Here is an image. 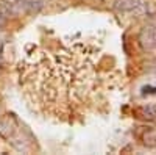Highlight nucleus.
Here are the masks:
<instances>
[{"label":"nucleus","mask_w":156,"mask_h":155,"mask_svg":"<svg viewBox=\"0 0 156 155\" xmlns=\"http://www.w3.org/2000/svg\"><path fill=\"white\" fill-rule=\"evenodd\" d=\"M137 41H139V46L144 52L156 50V25L151 24V22L144 25L139 31Z\"/></svg>","instance_id":"f257e3e1"},{"label":"nucleus","mask_w":156,"mask_h":155,"mask_svg":"<svg viewBox=\"0 0 156 155\" xmlns=\"http://www.w3.org/2000/svg\"><path fill=\"white\" fill-rule=\"evenodd\" d=\"M17 132V121L12 114H6L0 118V136L2 138H11Z\"/></svg>","instance_id":"f03ea898"},{"label":"nucleus","mask_w":156,"mask_h":155,"mask_svg":"<svg viewBox=\"0 0 156 155\" xmlns=\"http://www.w3.org/2000/svg\"><path fill=\"white\" fill-rule=\"evenodd\" d=\"M139 139L145 147H156V128L145 127L139 133Z\"/></svg>","instance_id":"7ed1b4c3"},{"label":"nucleus","mask_w":156,"mask_h":155,"mask_svg":"<svg viewBox=\"0 0 156 155\" xmlns=\"http://www.w3.org/2000/svg\"><path fill=\"white\" fill-rule=\"evenodd\" d=\"M140 3V0H114V9L119 13H131L134 11Z\"/></svg>","instance_id":"20e7f679"},{"label":"nucleus","mask_w":156,"mask_h":155,"mask_svg":"<svg viewBox=\"0 0 156 155\" xmlns=\"http://www.w3.org/2000/svg\"><path fill=\"white\" fill-rule=\"evenodd\" d=\"M139 113L144 119L156 121V103H145L139 108Z\"/></svg>","instance_id":"39448f33"},{"label":"nucleus","mask_w":156,"mask_h":155,"mask_svg":"<svg viewBox=\"0 0 156 155\" xmlns=\"http://www.w3.org/2000/svg\"><path fill=\"white\" fill-rule=\"evenodd\" d=\"M5 24H6V16L3 14L2 11H0V30H2L5 27Z\"/></svg>","instance_id":"423d86ee"},{"label":"nucleus","mask_w":156,"mask_h":155,"mask_svg":"<svg viewBox=\"0 0 156 155\" xmlns=\"http://www.w3.org/2000/svg\"><path fill=\"white\" fill-rule=\"evenodd\" d=\"M92 2H94V3H103L105 0H92Z\"/></svg>","instance_id":"0eeeda50"}]
</instances>
